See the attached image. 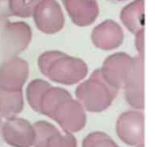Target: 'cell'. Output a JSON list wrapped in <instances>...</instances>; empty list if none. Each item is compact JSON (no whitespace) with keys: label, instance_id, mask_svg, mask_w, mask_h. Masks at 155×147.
<instances>
[{"label":"cell","instance_id":"6da1fadb","mask_svg":"<svg viewBox=\"0 0 155 147\" xmlns=\"http://www.w3.org/2000/svg\"><path fill=\"white\" fill-rule=\"evenodd\" d=\"M109 1H110V2H123L127 1V0H109Z\"/></svg>","mask_w":155,"mask_h":147}]
</instances>
